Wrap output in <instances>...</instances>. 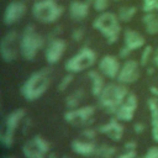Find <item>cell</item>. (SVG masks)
<instances>
[{
    "label": "cell",
    "instance_id": "6da1fadb",
    "mask_svg": "<svg viewBox=\"0 0 158 158\" xmlns=\"http://www.w3.org/2000/svg\"><path fill=\"white\" fill-rule=\"evenodd\" d=\"M51 85V70L42 68L33 72L21 85L20 93L26 101H36L42 98Z\"/></svg>",
    "mask_w": 158,
    "mask_h": 158
},
{
    "label": "cell",
    "instance_id": "7a4b0ae2",
    "mask_svg": "<svg viewBox=\"0 0 158 158\" xmlns=\"http://www.w3.org/2000/svg\"><path fill=\"white\" fill-rule=\"evenodd\" d=\"M46 40L37 31L36 26L28 23L23 27L20 36V54L25 60H33L41 49H44Z\"/></svg>",
    "mask_w": 158,
    "mask_h": 158
},
{
    "label": "cell",
    "instance_id": "3957f363",
    "mask_svg": "<svg viewBox=\"0 0 158 158\" xmlns=\"http://www.w3.org/2000/svg\"><path fill=\"white\" fill-rule=\"evenodd\" d=\"M93 28L101 33V36L106 40L107 44H114L117 42L122 27H121V21L117 16V14L112 11H105L100 12L91 23Z\"/></svg>",
    "mask_w": 158,
    "mask_h": 158
},
{
    "label": "cell",
    "instance_id": "277c9868",
    "mask_svg": "<svg viewBox=\"0 0 158 158\" xmlns=\"http://www.w3.org/2000/svg\"><path fill=\"white\" fill-rule=\"evenodd\" d=\"M127 85L121 84L118 81L116 83H107L101 91V94L96 98L98 105L102 110H105L109 114H115V111L118 109V106L122 104V101L128 95Z\"/></svg>",
    "mask_w": 158,
    "mask_h": 158
},
{
    "label": "cell",
    "instance_id": "5b68a950",
    "mask_svg": "<svg viewBox=\"0 0 158 158\" xmlns=\"http://www.w3.org/2000/svg\"><path fill=\"white\" fill-rule=\"evenodd\" d=\"M33 19L44 25L56 23L64 14V6L57 0H35L31 6Z\"/></svg>",
    "mask_w": 158,
    "mask_h": 158
},
{
    "label": "cell",
    "instance_id": "8992f818",
    "mask_svg": "<svg viewBox=\"0 0 158 158\" xmlns=\"http://www.w3.org/2000/svg\"><path fill=\"white\" fill-rule=\"evenodd\" d=\"M26 117V110L22 107H17L10 111L1 121L0 126V142L4 147L11 148L15 142V135L20 125Z\"/></svg>",
    "mask_w": 158,
    "mask_h": 158
},
{
    "label": "cell",
    "instance_id": "52a82bcc",
    "mask_svg": "<svg viewBox=\"0 0 158 158\" xmlns=\"http://www.w3.org/2000/svg\"><path fill=\"white\" fill-rule=\"evenodd\" d=\"M95 64H98V53L91 47L84 46L74 56L65 60L64 69L67 73L78 74L91 69Z\"/></svg>",
    "mask_w": 158,
    "mask_h": 158
},
{
    "label": "cell",
    "instance_id": "ba28073f",
    "mask_svg": "<svg viewBox=\"0 0 158 158\" xmlns=\"http://www.w3.org/2000/svg\"><path fill=\"white\" fill-rule=\"evenodd\" d=\"M95 114H96V106L94 105L79 106L77 109L67 110L64 112V121L73 127L84 128L93 125Z\"/></svg>",
    "mask_w": 158,
    "mask_h": 158
},
{
    "label": "cell",
    "instance_id": "9c48e42d",
    "mask_svg": "<svg viewBox=\"0 0 158 158\" xmlns=\"http://www.w3.org/2000/svg\"><path fill=\"white\" fill-rule=\"evenodd\" d=\"M20 36L16 30H9L0 41V56L4 62H15L20 54Z\"/></svg>",
    "mask_w": 158,
    "mask_h": 158
},
{
    "label": "cell",
    "instance_id": "30bf717a",
    "mask_svg": "<svg viewBox=\"0 0 158 158\" xmlns=\"http://www.w3.org/2000/svg\"><path fill=\"white\" fill-rule=\"evenodd\" d=\"M51 152V143L41 135H35L22 144L25 158H47Z\"/></svg>",
    "mask_w": 158,
    "mask_h": 158
},
{
    "label": "cell",
    "instance_id": "8fae6325",
    "mask_svg": "<svg viewBox=\"0 0 158 158\" xmlns=\"http://www.w3.org/2000/svg\"><path fill=\"white\" fill-rule=\"evenodd\" d=\"M67 51V41L59 36L48 37V42L44 47V58L49 65L59 63Z\"/></svg>",
    "mask_w": 158,
    "mask_h": 158
},
{
    "label": "cell",
    "instance_id": "7c38bea8",
    "mask_svg": "<svg viewBox=\"0 0 158 158\" xmlns=\"http://www.w3.org/2000/svg\"><path fill=\"white\" fill-rule=\"evenodd\" d=\"M141 63L139 60L128 58L123 60L121 64V69L118 72V75L116 78V81L125 84V85H131L135 84L139 77H141Z\"/></svg>",
    "mask_w": 158,
    "mask_h": 158
},
{
    "label": "cell",
    "instance_id": "4fadbf2b",
    "mask_svg": "<svg viewBox=\"0 0 158 158\" xmlns=\"http://www.w3.org/2000/svg\"><path fill=\"white\" fill-rule=\"evenodd\" d=\"M26 12H27V5L25 1H22V0L10 1L4 10V16H2L4 25L10 27V26L17 23L19 21H21L23 19Z\"/></svg>",
    "mask_w": 158,
    "mask_h": 158
},
{
    "label": "cell",
    "instance_id": "5bb4252c",
    "mask_svg": "<svg viewBox=\"0 0 158 158\" xmlns=\"http://www.w3.org/2000/svg\"><path fill=\"white\" fill-rule=\"evenodd\" d=\"M137 109H138V99H137L136 94L128 93L126 99L122 101V104L115 111L114 116L122 122H130L135 118Z\"/></svg>",
    "mask_w": 158,
    "mask_h": 158
},
{
    "label": "cell",
    "instance_id": "9a60e30c",
    "mask_svg": "<svg viewBox=\"0 0 158 158\" xmlns=\"http://www.w3.org/2000/svg\"><path fill=\"white\" fill-rule=\"evenodd\" d=\"M121 62L118 56L114 54H105L98 60V69L105 75L106 79L116 80L118 72L121 69Z\"/></svg>",
    "mask_w": 158,
    "mask_h": 158
},
{
    "label": "cell",
    "instance_id": "2e32d148",
    "mask_svg": "<svg viewBox=\"0 0 158 158\" xmlns=\"http://www.w3.org/2000/svg\"><path fill=\"white\" fill-rule=\"evenodd\" d=\"M98 131H99L100 135H104V136L109 137L111 141L118 142V141L122 139V137L125 135V126H123L122 121L117 120L114 116L107 122L98 126Z\"/></svg>",
    "mask_w": 158,
    "mask_h": 158
},
{
    "label": "cell",
    "instance_id": "e0dca14e",
    "mask_svg": "<svg viewBox=\"0 0 158 158\" xmlns=\"http://www.w3.org/2000/svg\"><path fill=\"white\" fill-rule=\"evenodd\" d=\"M70 148L72 151L80 156V157H93L96 154V149H98V143L96 141H90L83 137H77L70 142Z\"/></svg>",
    "mask_w": 158,
    "mask_h": 158
},
{
    "label": "cell",
    "instance_id": "ac0fdd59",
    "mask_svg": "<svg viewBox=\"0 0 158 158\" xmlns=\"http://www.w3.org/2000/svg\"><path fill=\"white\" fill-rule=\"evenodd\" d=\"M90 9L91 4L86 0H72L68 6V15L73 21L80 22L89 16Z\"/></svg>",
    "mask_w": 158,
    "mask_h": 158
},
{
    "label": "cell",
    "instance_id": "d6986e66",
    "mask_svg": "<svg viewBox=\"0 0 158 158\" xmlns=\"http://www.w3.org/2000/svg\"><path fill=\"white\" fill-rule=\"evenodd\" d=\"M122 37H123V46H126L127 48H130L132 52L133 51H137V49H141L146 46V38L144 36L133 30V28H125L123 32H122Z\"/></svg>",
    "mask_w": 158,
    "mask_h": 158
},
{
    "label": "cell",
    "instance_id": "ffe728a7",
    "mask_svg": "<svg viewBox=\"0 0 158 158\" xmlns=\"http://www.w3.org/2000/svg\"><path fill=\"white\" fill-rule=\"evenodd\" d=\"M86 77L89 78V81H90V91H91V95L94 98H98L101 91L104 90L105 85L107 84L105 81V75L99 70V69H89L88 73H86Z\"/></svg>",
    "mask_w": 158,
    "mask_h": 158
},
{
    "label": "cell",
    "instance_id": "44dd1931",
    "mask_svg": "<svg viewBox=\"0 0 158 158\" xmlns=\"http://www.w3.org/2000/svg\"><path fill=\"white\" fill-rule=\"evenodd\" d=\"M142 23L147 35H158V12H144L142 16Z\"/></svg>",
    "mask_w": 158,
    "mask_h": 158
},
{
    "label": "cell",
    "instance_id": "7402d4cb",
    "mask_svg": "<svg viewBox=\"0 0 158 158\" xmlns=\"http://www.w3.org/2000/svg\"><path fill=\"white\" fill-rule=\"evenodd\" d=\"M84 98H85V90L83 88H77L75 90H73L70 94H68L65 96V100H64L65 107L68 110L79 107L81 101L84 100Z\"/></svg>",
    "mask_w": 158,
    "mask_h": 158
},
{
    "label": "cell",
    "instance_id": "603a6c76",
    "mask_svg": "<svg viewBox=\"0 0 158 158\" xmlns=\"http://www.w3.org/2000/svg\"><path fill=\"white\" fill-rule=\"evenodd\" d=\"M117 154H118V149L116 146L109 144V143H101V144H98L95 156L99 158H116Z\"/></svg>",
    "mask_w": 158,
    "mask_h": 158
},
{
    "label": "cell",
    "instance_id": "cb8c5ba5",
    "mask_svg": "<svg viewBox=\"0 0 158 158\" xmlns=\"http://www.w3.org/2000/svg\"><path fill=\"white\" fill-rule=\"evenodd\" d=\"M137 11H138V9L135 5H123V6L118 7V10H117L116 14H117L120 21L126 23V22H130L136 16Z\"/></svg>",
    "mask_w": 158,
    "mask_h": 158
},
{
    "label": "cell",
    "instance_id": "d4e9b609",
    "mask_svg": "<svg viewBox=\"0 0 158 158\" xmlns=\"http://www.w3.org/2000/svg\"><path fill=\"white\" fill-rule=\"evenodd\" d=\"M153 56H154V48L151 44H146L142 48L141 57H139V63L142 67H147L151 63H153Z\"/></svg>",
    "mask_w": 158,
    "mask_h": 158
},
{
    "label": "cell",
    "instance_id": "484cf974",
    "mask_svg": "<svg viewBox=\"0 0 158 158\" xmlns=\"http://www.w3.org/2000/svg\"><path fill=\"white\" fill-rule=\"evenodd\" d=\"M147 107L151 115V122L158 120V96H149L147 100Z\"/></svg>",
    "mask_w": 158,
    "mask_h": 158
},
{
    "label": "cell",
    "instance_id": "4316f807",
    "mask_svg": "<svg viewBox=\"0 0 158 158\" xmlns=\"http://www.w3.org/2000/svg\"><path fill=\"white\" fill-rule=\"evenodd\" d=\"M98 127H93V126H88V127H84L81 128L79 136L83 137V138H86V139H90V141H96V137H98Z\"/></svg>",
    "mask_w": 158,
    "mask_h": 158
},
{
    "label": "cell",
    "instance_id": "83f0119b",
    "mask_svg": "<svg viewBox=\"0 0 158 158\" xmlns=\"http://www.w3.org/2000/svg\"><path fill=\"white\" fill-rule=\"evenodd\" d=\"M73 80H74V74L73 73H67L60 80H59V83H58V85H57V90L58 91H65L69 86H70V84L73 83Z\"/></svg>",
    "mask_w": 158,
    "mask_h": 158
},
{
    "label": "cell",
    "instance_id": "f1b7e54d",
    "mask_svg": "<svg viewBox=\"0 0 158 158\" xmlns=\"http://www.w3.org/2000/svg\"><path fill=\"white\" fill-rule=\"evenodd\" d=\"M110 4H111V0H93L91 7L98 14H100V12L107 11V9L110 7Z\"/></svg>",
    "mask_w": 158,
    "mask_h": 158
},
{
    "label": "cell",
    "instance_id": "f546056e",
    "mask_svg": "<svg viewBox=\"0 0 158 158\" xmlns=\"http://www.w3.org/2000/svg\"><path fill=\"white\" fill-rule=\"evenodd\" d=\"M143 12H158V0H142Z\"/></svg>",
    "mask_w": 158,
    "mask_h": 158
},
{
    "label": "cell",
    "instance_id": "4dcf8cb0",
    "mask_svg": "<svg viewBox=\"0 0 158 158\" xmlns=\"http://www.w3.org/2000/svg\"><path fill=\"white\" fill-rule=\"evenodd\" d=\"M70 37H72V40H73L74 42H77V43L81 42V41L85 38V28H84V27H75V28L72 31Z\"/></svg>",
    "mask_w": 158,
    "mask_h": 158
},
{
    "label": "cell",
    "instance_id": "1f68e13d",
    "mask_svg": "<svg viewBox=\"0 0 158 158\" xmlns=\"http://www.w3.org/2000/svg\"><path fill=\"white\" fill-rule=\"evenodd\" d=\"M137 149H123L117 154L116 158H137Z\"/></svg>",
    "mask_w": 158,
    "mask_h": 158
},
{
    "label": "cell",
    "instance_id": "d6a6232c",
    "mask_svg": "<svg viewBox=\"0 0 158 158\" xmlns=\"http://www.w3.org/2000/svg\"><path fill=\"white\" fill-rule=\"evenodd\" d=\"M141 158H158V146L149 147Z\"/></svg>",
    "mask_w": 158,
    "mask_h": 158
},
{
    "label": "cell",
    "instance_id": "836d02e7",
    "mask_svg": "<svg viewBox=\"0 0 158 158\" xmlns=\"http://www.w3.org/2000/svg\"><path fill=\"white\" fill-rule=\"evenodd\" d=\"M131 53H132V51H131L130 48H127L126 46H122V47L120 48V51H118V58H120V59L126 60V59H128V58H130Z\"/></svg>",
    "mask_w": 158,
    "mask_h": 158
},
{
    "label": "cell",
    "instance_id": "e575fe53",
    "mask_svg": "<svg viewBox=\"0 0 158 158\" xmlns=\"http://www.w3.org/2000/svg\"><path fill=\"white\" fill-rule=\"evenodd\" d=\"M152 138L156 143H158V120L157 121H152Z\"/></svg>",
    "mask_w": 158,
    "mask_h": 158
},
{
    "label": "cell",
    "instance_id": "d590c367",
    "mask_svg": "<svg viewBox=\"0 0 158 158\" xmlns=\"http://www.w3.org/2000/svg\"><path fill=\"white\" fill-rule=\"evenodd\" d=\"M146 131V125L143 122H136L133 125V132L136 135H142Z\"/></svg>",
    "mask_w": 158,
    "mask_h": 158
},
{
    "label": "cell",
    "instance_id": "8d00e7d4",
    "mask_svg": "<svg viewBox=\"0 0 158 158\" xmlns=\"http://www.w3.org/2000/svg\"><path fill=\"white\" fill-rule=\"evenodd\" d=\"M137 141H135V139H130V141H127L125 144H123V149H137Z\"/></svg>",
    "mask_w": 158,
    "mask_h": 158
},
{
    "label": "cell",
    "instance_id": "74e56055",
    "mask_svg": "<svg viewBox=\"0 0 158 158\" xmlns=\"http://www.w3.org/2000/svg\"><path fill=\"white\" fill-rule=\"evenodd\" d=\"M28 127H31V118L25 117V120L22 121V132H23V135H26L28 132V130H30Z\"/></svg>",
    "mask_w": 158,
    "mask_h": 158
},
{
    "label": "cell",
    "instance_id": "f35d334b",
    "mask_svg": "<svg viewBox=\"0 0 158 158\" xmlns=\"http://www.w3.org/2000/svg\"><path fill=\"white\" fill-rule=\"evenodd\" d=\"M156 69H157V67L154 65V64H149V65H147L146 67V74L148 75V77H152L154 73H156Z\"/></svg>",
    "mask_w": 158,
    "mask_h": 158
},
{
    "label": "cell",
    "instance_id": "ab89813d",
    "mask_svg": "<svg viewBox=\"0 0 158 158\" xmlns=\"http://www.w3.org/2000/svg\"><path fill=\"white\" fill-rule=\"evenodd\" d=\"M148 90H149L151 96H158V86L157 85H151L148 88Z\"/></svg>",
    "mask_w": 158,
    "mask_h": 158
},
{
    "label": "cell",
    "instance_id": "60d3db41",
    "mask_svg": "<svg viewBox=\"0 0 158 158\" xmlns=\"http://www.w3.org/2000/svg\"><path fill=\"white\" fill-rule=\"evenodd\" d=\"M152 64H154L158 69V47L154 48V56H153V63Z\"/></svg>",
    "mask_w": 158,
    "mask_h": 158
},
{
    "label": "cell",
    "instance_id": "b9f144b4",
    "mask_svg": "<svg viewBox=\"0 0 158 158\" xmlns=\"http://www.w3.org/2000/svg\"><path fill=\"white\" fill-rule=\"evenodd\" d=\"M47 158H59V157H58V154H57L56 152H52V151H51V152L47 154Z\"/></svg>",
    "mask_w": 158,
    "mask_h": 158
},
{
    "label": "cell",
    "instance_id": "7bdbcfd3",
    "mask_svg": "<svg viewBox=\"0 0 158 158\" xmlns=\"http://www.w3.org/2000/svg\"><path fill=\"white\" fill-rule=\"evenodd\" d=\"M2 158H17L16 156H4Z\"/></svg>",
    "mask_w": 158,
    "mask_h": 158
},
{
    "label": "cell",
    "instance_id": "ee69618b",
    "mask_svg": "<svg viewBox=\"0 0 158 158\" xmlns=\"http://www.w3.org/2000/svg\"><path fill=\"white\" fill-rule=\"evenodd\" d=\"M60 158H69L68 156H63V157H60Z\"/></svg>",
    "mask_w": 158,
    "mask_h": 158
},
{
    "label": "cell",
    "instance_id": "f6af8a7d",
    "mask_svg": "<svg viewBox=\"0 0 158 158\" xmlns=\"http://www.w3.org/2000/svg\"><path fill=\"white\" fill-rule=\"evenodd\" d=\"M83 158H89V157H83Z\"/></svg>",
    "mask_w": 158,
    "mask_h": 158
}]
</instances>
